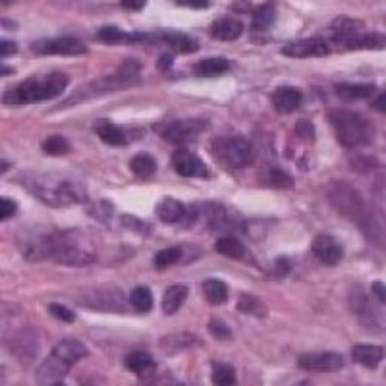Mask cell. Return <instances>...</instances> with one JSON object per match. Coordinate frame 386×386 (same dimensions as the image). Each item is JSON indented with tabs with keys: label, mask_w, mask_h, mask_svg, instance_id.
I'll return each instance as SVG.
<instances>
[{
	"label": "cell",
	"mask_w": 386,
	"mask_h": 386,
	"mask_svg": "<svg viewBox=\"0 0 386 386\" xmlns=\"http://www.w3.org/2000/svg\"><path fill=\"white\" fill-rule=\"evenodd\" d=\"M29 51L35 56H85L89 53L87 45L78 37H49V39H37L29 45Z\"/></svg>",
	"instance_id": "ba28073f"
},
{
	"label": "cell",
	"mask_w": 386,
	"mask_h": 386,
	"mask_svg": "<svg viewBox=\"0 0 386 386\" xmlns=\"http://www.w3.org/2000/svg\"><path fill=\"white\" fill-rule=\"evenodd\" d=\"M188 213V207L184 205L182 201L174 198H164L155 209V215L159 220L166 222V225H176V222H184Z\"/></svg>",
	"instance_id": "44dd1931"
},
{
	"label": "cell",
	"mask_w": 386,
	"mask_h": 386,
	"mask_svg": "<svg viewBox=\"0 0 386 386\" xmlns=\"http://www.w3.org/2000/svg\"><path fill=\"white\" fill-rule=\"evenodd\" d=\"M172 168L184 178H198V180H209L211 178V170L207 168L203 159L188 147H180V149L174 151Z\"/></svg>",
	"instance_id": "8fae6325"
},
{
	"label": "cell",
	"mask_w": 386,
	"mask_h": 386,
	"mask_svg": "<svg viewBox=\"0 0 386 386\" xmlns=\"http://www.w3.org/2000/svg\"><path fill=\"white\" fill-rule=\"evenodd\" d=\"M297 365L311 373H336L344 367V358L338 351H309L297 358Z\"/></svg>",
	"instance_id": "7c38bea8"
},
{
	"label": "cell",
	"mask_w": 386,
	"mask_h": 386,
	"mask_svg": "<svg viewBox=\"0 0 386 386\" xmlns=\"http://www.w3.org/2000/svg\"><path fill=\"white\" fill-rule=\"evenodd\" d=\"M120 225L124 226V228H128V230H132V232L139 234V236H149V234H151V226L134 215L120 216Z\"/></svg>",
	"instance_id": "ab89813d"
},
{
	"label": "cell",
	"mask_w": 386,
	"mask_h": 386,
	"mask_svg": "<svg viewBox=\"0 0 386 386\" xmlns=\"http://www.w3.org/2000/svg\"><path fill=\"white\" fill-rule=\"evenodd\" d=\"M31 193L51 207H70L89 199L85 184L66 172H41L27 182Z\"/></svg>",
	"instance_id": "7a4b0ae2"
},
{
	"label": "cell",
	"mask_w": 386,
	"mask_h": 386,
	"mask_svg": "<svg viewBox=\"0 0 386 386\" xmlns=\"http://www.w3.org/2000/svg\"><path fill=\"white\" fill-rule=\"evenodd\" d=\"M195 336H191L189 333H178V334H170V336H166L164 340L161 342V346H164V350H168V348H174L170 353L178 350H186V348H191L193 344H195Z\"/></svg>",
	"instance_id": "74e56055"
},
{
	"label": "cell",
	"mask_w": 386,
	"mask_h": 386,
	"mask_svg": "<svg viewBox=\"0 0 386 386\" xmlns=\"http://www.w3.org/2000/svg\"><path fill=\"white\" fill-rule=\"evenodd\" d=\"M211 367H213V383L216 386H234L238 383V375L232 365L222 361H213Z\"/></svg>",
	"instance_id": "d590c367"
},
{
	"label": "cell",
	"mask_w": 386,
	"mask_h": 386,
	"mask_svg": "<svg viewBox=\"0 0 386 386\" xmlns=\"http://www.w3.org/2000/svg\"><path fill=\"white\" fill-rule=\"evenodd\" d=\"M351 360L358 365L363 367L375 369L380 365V361L385 360V348L383 346H375V344H356L351 348Z\"/></svg>",
	"instance_id": "d6986e66"
},
{
	"label": "cell",
	"mask_w": 386,
	"mask_h": 386,
	"mask_svg": "<svg viewBox=\"0 0 386 386\" xmlns=\"http://www.w3.org/2000/svg\"><path fill=\"white\" fill-rule=\"evenodd\" d=\"M211 151H213V157L216 161L228 166V168H234V170L249 166L252 162H255V157H257L255 145L243 135L216 137L211 143Z\"/></svg>",
	"instance_id": "8992f818"
},
{
	"label": "cell",
	"mask_w": 386,
	"mask_h": 386,
	"mask_svg": "<svg viewBox=\"0 0 386 386\" xmlns=\"http://www.w3.org/2000/svg\"><path fill=\"white\" fill-rule=\"evenodd\" d=\"M209 126L205 118H188V120H170L166 124L159 128V134L162 139H166L168 143L184 145L193 141L198 135H201Z\"/></svg>",
	"instance_id": "9c48e42d"
},
{
	"label": "cell",
	"mask_w": 386,
	"mask_h": 386,
	"mask_svg": "<svg viewBox=\"0 0 386 386\" xmlns=\"http://www.w3.org/2000/svg\"><path fill=\"white\" fill-rule=\"evenodd\" d=\"M95 134L99 137L103 143L110 145V147H124V145L130 143V137H128V132L124 128L116 126L114 122H110L107 118H100L95 122Z\"/></svg>",
	"instance_id": "e0dca14e"
},
{
	"label": "cell",
	"mask_w": 386,
	"mask_h": 386,
	"mask_svg": "<svg viewBox=\"0 0 386 386\" xmlns=\"http://www.w3.org/2000/svg\"><path fill=\"white\" fill-rule=\"evenodd\" d=\"M203 294H205L207 304L225 306L228 301V284L218 279H207L203 282Z\"/></svg>",
	"instance_id": "83f0119b"
},
{
	"label": "cell",
	"mask_w": 386,
	"mask_h": 386,
	"mask_svg": "<svg viewBox=\"0 0 386 386\" xmlns=\"http://www.w3.org/2000/svg\"><path fill=\"white\" fill-rule=\"evenodd\" d=\"M41 151L49 155V157H64V155L72 151V143L64 135H51V137H46L43 141Z\"/></svg>",
	"instance_id": "e575fe53"
},
{
	"label": "cell",
	"mask_w": 386,
	"mask_h": 386,
	"mask_svg": "<svg viewBox=\"0 0 386 386\" xmlns=\"http://www.w3.org/2000/svg\"><path fill=\"white\" fill-rule=\"evenodd\" d=\"M16 73V68H8L6 64H2V70H0V76H12Z\"/></svg>",
	"instance_id": "f5cc1de1"
},
{
	"label": "cell",
	"mask_w": 386,
	"mask_h": 386,
	"mask_svg": "<svg viewBox=\"0 0 386 386\" xmlns=\"http://www.w3.org/2000/svg\"><path fill=\"white\" fill-rule=\"evenodd\" d=\"M89 356V350L83 342L76 338H66L58 342L49 353L41 367L37 369V383L39 385H62L70 369L83 358Z\"/></svg>",
	"instance_id": "277c9868"
},
{
	"label": "cell",
	"mask_w": 386,
	"mask_h": 386,
	"mask_svg": "<svg viewBox=\"0 0 386 386\" xmlns=\"http://www.w3.org/2000/svg\"><path fill=\"white\" fill-rule=\"evenodd\" d=\"M282 54L288 58H323L331 54V45L323 37H307L282 46Z\"/></svg>",
	"instance_id": "4fadbf2b"
},
{
	"label": "cell",
	"mask_w": 386,
	"mask_h": 386,
	"mask_svg": "<svg viewBox=\"0 0 386 386\" xmlns=\"http://www.w3.org/2000/svg\"><path fill=\"white\" fill-rule=\"evenodd\" d=\"M290 270H292V261L284 257V255L277 257V261H274V274L277 277H286V274H290Z\"/></svg>",
	"instance_id": "f6af8a7d"
},
{
	"label": "cell",
	"mask_w": 386,
	"mask_h": 386,
	"mask_svg": "<svg viewBox=\"0 0 386 386\" xmlns=\"http://www.w3.org/2000/svg\"><path fill=\"white\" fill-rule=\"evenodd\" d=\"M141 81V66L135 60H126L118 68L116 73L112 76H105L100 80L91 81L85 85V89H80L76 95H85V99H89L93 95H103L108 91H118V89H128L134 87L135 83Z\"/></svg>",
	"instance_id": "52a82bcc"
},
{
	"label": "cell",
	"mask_w": 386,
	"mask_h": 386,
	"mask_svg": "<svg viewBox=\"0 0 386 386\" xmlns=\"http://www.w3.org/2000/svg\"><path fill=\"white\" fill-rule=\"evenodd\" d=\"M141 41H151V43H164L168 45L172 51L176 53H195L199 51V43L198 39L186 35V33H180V31H157V33H141Z\"/></svg>",
	"instance_id": "5bb4252c"
},
{
	"label": "cell",
	"mask_w": 386,
	"mask_h": 386,
	"mask_svg": "<svg viewBox=\"0 0 386 386\" xmlns=\"http://www.w3.org/2000/svg\"><path fill=\"white\" fill-rule=\"evenodd\" d=\"M130 304L137 313H149L153 309V292L149 286H135L130 294Z\"/></svg>",
	"instance_id": "4dcf8cb0"
},
{
	"label": "cell",
	"mask_w": 386,
	"mask_h": 386,
	"mask_svg": "<svg viewBox=\"0 0 386 386\" xmlns=\"http://www.w3.org/2000/svg\"><path fill=\"white\" fill-rule=\"evenodd\" d=\"M97 41L105 45H130V43H139L141 33H126L124 29L116 26H105L97 31Z\"/></svg>",
	"instance_id": "cb8c5ba5"
},
{
	"label": "cell",
	"mask_w": 386,
	"mask_h": 386,
	"mask_svg": "<svg viewBox=\"0 0 386 386\" xmlns=\"http://www.w3.org/2000/svg\"><path fill=\"white\" fill-rule=\"evenodd\" d=\"M182 257H184V247H180V245H172V247L161 249V252L155 255L153 267L157 270H166L168 267H172V265L180 263Z\"/></svg>",
	"instance_id": "d6a6232c"
},
{
	"label": "cell",
	"mask_w": 386,
	"mask_h": 386,
	"mask_svg": "<svg viewBox=\"0 0 386 386\" xmlns=\"http://www.w3.org/2000/svg\"><path fill=\"white\" fill-rule=\"evenodd\" d=\"M274 16H277V8L274 4H263L253 12L252 27L253 31H267L274 24Z\"/></svg>",
	"instance_id": "836d02e7"
},
{
	"label": "cell",
	"mask_w": 386,
	"mask_h": 386,
	"mask_svg": "<svg viewBox=\"0 0 386 386\" xmlns=\"http://www.w3.org/2000/svg\"><path fill=\"white\" fill-rule=\"evenodd\" d=\"M243 33V24L240 19L230 18V16H222V18H216L211 24V37L216 41H236L240 39V35Z\"/></svg>",
	"instance_id": "ac0fdd59"
},
{
	"label": "cell",
	"mask_w": 386,
	"mask_h": 386,
	"mask_svg": "<svg viewBox=\"0 0 386 386\" xmlns=\"http://www.w3.org/2000/svg\"><path fill=\"white\" fill-rule=\"evenodd\" d=\"M0 162H2V174H6V170H8V168H10V162L6 161V159H2V161H0Z\"/></svg>",
	"instance_id": "db71d44e"
},
{
	"label": "cell",
	"mask_w": 386,
	"mask_h": 386,
	"mask_svg": "<svg viewBox=\"0 0 386 386\" xmlns=\"http://www.w3.org/2000/svg\"><path fill=\"white\" fill-rule=\"evenodd\" d=\"M70 85V78L62 72L37 73L18 83L14 89L4 93L6 105H37L60 97Z\"/></svg>",
	"instance_id": "3957f363"
},
{
	"label": "cell",
	"mask_w": 386,
	"mask_h": 386,
	"mask_svg": "<svg viewBox=\"0 0 386 386\" xmlns=\"http://www.w3.org/2000/svg\"><path fill=\"white\" fill-rule=\"evenodd\" d=\"M230 70V62L226 58H203L193 66V73L198 78H218Z\"/></svg>",
	"instance_id": "4316f807"
},
{
	"label": "cell",
	"mask_w": 386,
	"mask_h": 386,
	"mask_svg": "<svg viewBox=\"0 0 386 386\" xmlns=\"http://www.w3.org/2000/svg\"><path fill=\"white\" fill-rule=\"evenodd\" d=\"M373 108L375 110H378L380 114H385L386 112V105H385V91H380L377 97H375V100H373Z\"/></svg>",
	"instance_id": "f907efd6"
},
{
	"label": "cell",
	"mask_w": 386,
	"mask_h": 386,
	"mask_svg": "<svg viewBox=\"0 0 386 386\" xmlns=\"http://www.w3.org/2000/svg\"><path fill=\"white\" fill-rule=\"evenodd\" d=\"M0 54H2V58L16 56V54H18V45H16L12 39H2V41H0Z\"/></svg>",
	"instance_id": "bcb514c9"
},
{
	"label": "cell",
	"mask_w": 386,
	"mask_h": 386,
	"mask_svg": "<svg viewBox=\"0 0 386 386\" xmlns=\"http://www.w3.org/2000/svg\"><path fill=\"white\" fill-rule=\"evenodd\" d=\"M270 100H272V107L277 108V112L290 114V112H296L297 108L301 107L304 93H301V89L292 87V85H280V87L272 91Z\"/></svg>",
	"instance_id": "2e32d148"
},
{
	"label": "cell",
	"mask_w": 386,
	"mask_h": 386,
	"mask_svg": "<svg viewBox=\"0 0 386 386\" xmlns=\"http://www.w3.org/2000/svg\"><path fill=\"white\" fill-rule=\"evenodd\" d=\"M46 311L53 315L54 319L62 321V323H68V324L76 323V313H73L70 307L64 306V304H58V301L49 304V306H46Z\"/></svg>",
	"instance_id": "b9f144b4"
},
{
	"label": "cell",
	"mask_w": 386,
	"mask_h": 386,
	"mask_svg": "<svg viewBox=\"0 0 386 386\" xmlns=\"http://www.w3.org/2000/svg\"><path fill=\"white\" fill-rule=\"evenodd\" d=\"M363 27H365V21L356 18H348V16H340V18H336L333 24H331V29L336 33V39L361 33Z\"/></svg>",
	"instance_id": "1f68e13d"
},
{
	"label": "cell",
	"mask_w": 386,
	"mask_h": 386,
	"mask_svg": "<svg viewBox=\"0 0 386 386\" xmlns=\"http://www.w3.org/2000/svg\"><path fill=\"white\" fill-rule=\"evenodd\" d=\"M334 91L342 100L353 103V100L371 99L377 93V87L373 83H336Z\"/></svg>",
	"instance_id": "7402d4cb"
},
{
	"label": "cell",
	"mask_w": 386,
	"mask_h": 386,
	"mask_svg": "<svg viewBox=\"0 0 386 386\" xmlns=\"http://www.w3.org/2000/svg\"><path fill=\"white\" fill-rule=\"evenodd\" d=\"M207 331H209V334H211V336L218 342H230L234 338L232 328H230V326H228L222 319H218V317H213V319L209 321V324H207Z\"/></svg>",
	"instance_id": "f35d334b"
},
{
	"label": "cell",
	"mask_w": 386,
	"mask_h": 386,
	"mask_svg": "<svg viewBox=\"0 0 386 386\" xmlns=\"http://www.w3.org/2000/svg\"><path fill=\"white\" fill-rule=\"evenodd\" d=\"M265 182L269 184L270 188L277 189L294 188V178H292V174L284 170V168H280V166H270L269 170L265 172Z\"/></svg>",
	"instance_id": "8d00e7d4"
},
{
	"label": "cell",
	"mask_w": 386,
	"mask_h": 386,
	"mask_svg": "<svg viewBox=\"0 0 386 386\" xmlns=\"http://www.w3.org/2000/svg\"><path fill=\"white\" fill-rule=\"evenodd\" d=\"M130 170L134 172L137 178H151L157 172V159L151 153H137L130 161Z\"/></svg>",
	"instance_id": "f546056e"
},
{
	"label": "cell",
	"mask_w": 386,
	"mask_h": 386,
	"mask_svg": "<svg viewBox=\"0 0 386 386\" xmlns=\"http://www.w3.org/2000/svg\"><path fill=\"white\" fill-rule=\"evenodd\" d=\"M16 213H18V203H16L14 199H0V218H2V220H10Z\"/></svg>",
	"instance_id": "7bdbcfd3"
},
{
	"label": "cell",
	"mask_w": 386,
	"mask_h": 386,
	"mask_svg": "<svg viewBox=\"0 0 386 386\" xmlns=\"http://www.w3.org/2000/svg\"><path fill=\"white\" fill-rule=\"evenodd\" d=\"M373 294L377 296L378 304H380V306H385L386 294H385V284H383V282H373Z\"/></svg>",
	"instance_id": "681fc988"
},
{
	"label": "cell",
	"mask_w": 386,
	"mask_h": 386,
	"mask_svg": "<svg viewBox=\"0 0 386 386\" xmlns=\"http://www.w3.org/2000/svg\"><path fill=\"white\" fill-rule=\"evenodd\" d=\"M120 6L126 10H135V12H139V10H143L147 4H145L143 0H137V2H126V0H124V2H120Z\"/></svg>",
	"instance_id": "816d5d0a"
},
{
	"label": "cell",
	"mask_w": 386,
	"mask_h": 386,
	"mask_svg": "<svg viewBox=\"0 0 386 386\" xmlns=\"http://www.w3.org/2000/svg\"><path fill=\"white\" fill-rule=\"evenodd\" d=\"M296 132L299 137H306L309 141H313L315 139V128L309 120H299L296 126Z\"/></svg>",
	"instance_id": "ee69618b"
},
{
	"label": "cell",
	"mask_w": 386,
	"mask_h": 386,
	"mask_svg": "<svg viewBox=\"0 0 386 386\" xmlns=\"http://www.w3.org/2000/svg\"><path fill=\"white\" fill-rule=\"evenodd\" d=\"M207 225L218 232H243L245 220L240 213L222 203H207L205 205Z\"/></svg>",
	"instance_id": "30bf717a"
},
{
	"label": "cell",
	"mask_w": 386,
	"mask_h": 386,
	"mask_svg": "<svg viewBox=\"0 0 386 386\" xmlns=\"http://www.w3.org/2000/svg\"><path fill=\"white\" fill-rule=\"evenodd\" d=\"M238 311L245 315H252V317H257V319H265L269 309L265 306V301L261 297L253 296V294H240L238 297Z\"/></svg>",
	"instance_id": "f1b7e54d"
},
{
	"label": "cell",
	"mask_w": 386,
	"mask_h": 386,
	"mask_svg": "<svg viewBox=\"0 0 386 386\" xmlns=\"http://www.w3.org/2000/svg\"><path fill=\"white\" fill-rule=\"evenodd\" d=\"M215 252L222 257H228V259H245L247 255V247L243 245V242L236 236H220L215 242Z\"/></svg>",
	"instance_id": "484cf974"
},
{
	"label": "cell",
	"mask_w": 386,
	"mask_h": 386,
	"mask_svg": "<svg viewBox=\"0 0 386 386\" xmlns=\"http://www.w3.org/2000/svg\"><path fill=\"white\" fill-rule=\"evenodd\" d=\"M311 253L321 263L328 265V267H334L344 257V245L334 236L319 234V236H315L313 242H311Z\"/></svg>",
	"instance_id": "9a60e30c"
},
{
	"label": "cell",
	"mask_w": 386,
	"mask_h": 386,
	"mask_svg": "<svg viewBox=\"0 0 386 386\" xmlns=\"http://www.w3.org/2000/svg\"><path fill=\"white\" fill-rule=\"evenodd\" d=\"M172 64H174V54L172 53H164L157 60V68L161 70V72H168V70H172Z\"/></svg>",
	"instance_id": "c3c4849f"
},
{
	"label": "cell",
	"mask_w": 386,
	"mask_h": 386,
	"mask_svg": "<svg viewBox=\"0 0 386 386\" xmlns=\"http://www.w3.org/2000/svg\"><path fill=\"white\" fill-rule=\"evenodd\" d=\"M176 6H188V8L201 10L209 8L211 2H209V0H176Z\"/></svg>",
	"instance_id": "7dc6e473"
},
{
	"label": "cell",
	"mask_w": 386,
	"mask_h": 386,
	"mask_svg": "<svg viewBox=\"0 0 386 386\" xmlns=\"http://www.w3.org/2000/svg\"><path fill=\"white\" fill-rule=\"evenodd\" d=\"M189 296V288L186 284H172L166 288L164 296H162V313L164 315H176L186 304Z\"/></svg>",
	"instance_id": "603a6c76"
},
{
	"label": "cell",
	"mask_w": 386,
	"mask_h": 386,
	"mask_svg": "<svg viewBox=\"0 0 386 386\" xmlns=\"http://www.w3.org/2000/svg\"><path fill=\"white\" fill-rule=\"evenodd\" d=\"M21 257L27 261H56L68 267H85L97 259V252L78 230H35L19 240Z\"/></svg>",
	"instance_id": "6da1fadb"
},
{
	"label": "cell",
	"mask_w": 386,
	"mask_h": 386,
	"mask_svg": "<svg viewBox=\"0 0 386 386\" xmlns=\"http://www.w3.org/2000/svg\"><path fill=\"white\" fill-rule=\"evenodd\" d=\"M328 120H331L334 132H336V139L346 149L367 145L375 135V126L369 122L367 118H363L358 112H351V110L333 108L328 112Z\"/></svg>",
	"instance_id": "5b68a950"
},
{
	"label": "cell",
	"mask_w": 386,
	"mask_h": 386,
	"mask_svg": "<svg viewBox=\"0 0 386 386\" xmlns=\"http://www.w3.org/2000/svg\"><path fill=\"white\" fill-rule=\"evenodd\" d=\"M336 41L342 43L344 49H350V51H361V49L380 51V49H385V35H380V33H356V35L342 37Z\"/></svg>",
	"instance_id": "ffe728a7"
},
{
	"label": "cell",
	"mask_w": 386,
	"mask_h": 386,
	"mask_svg": "<svg viewBox=\"0 0 386 386\" xmlns=\"http://www.w3.org/2000/svg\"><path fill=\"white\" fill-rule=\"evenodd\" d=\"M87 213H89L95 220H99V222H108L112 215H114V207L110 201H97L95 205H91L87 209Z\"/></svg>",
	"instance_id": "60d3db41"
},
{
	"label": "cell",
	"mask_w": 386,
	"mask_h": 386,
	"mask_svg": "<svg viewBox=\"0 0 386 386\" xmlns=\"http://www.w3.org/2000/svg\"><path fill=\"white\" fill-rule=\"evenodd\" d=\"M124 365H126L128 371H132L139 377H149L157 369V363H155L153 356L147 353V351H130L126 358H124Z\"/></svg>",
	"instance_id": "d4e9b609"
}]
</instances>
